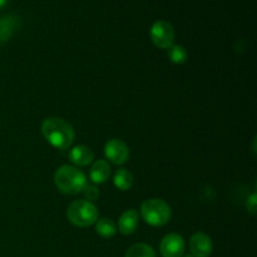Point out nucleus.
Here are the masks:
<instances>
[{
    "mask_svg": "<svg viewBox=\"0 0 257 257\" xmlns=\"http://www.w3.org/2000/svg\"><path fill=\"white\" fill-rule=\"evenodd\" d=\"M42 133L48 143L60 151L69 150L75 137L72 124L59 117H49L43 120Z\"/></svg>",
    "mask_w": 257,
    "mask_h": 257,
    "instance_id": "obj_1",
    "label": "nucleus"
},
{
    "mask_svg": "<svg viewBox=\"0 0 257 257\" xmlns=\"http://www.w3.org/2000/svg\"><path fill=\"white\" fill-rule=\"evenodd\" d=\"M54 183L60 192L65 195H77L87 186L84 173L73 166H62L54 175Z\"/></svg>",
    "mask_w": 257,
    "mask_h": 257,
    "instance_id": "obj_2",
    "label": "nucleus"
},
{
    "mask_svg": "<svg viewBox=\"0 0 257 257\" xmlns=\"http://www.w3.org/2000/svg\"><path fill=\"white\" fill-rule=\"evenodd\" d=\"M141 215L148 225L153 227L165 226L171 220L172 211L170 205L160 198H151L141 206Z\"/></svg>",
    "mask_w": 257,
    "mask_h": 257,
    "instance_id": "obj_3",
    "label": "nucleus"
},
{
    "mask_svg": "<svg viewBox=\"0 0 257 257\" xmlns=\"http://www.w3.org/2000/svg\"><path fill=\"white\" fill-rule=\"evenodd\" d=\"M67 217L77 227H89L98 220V208L87 200H77L67 210Z\"/></svg>",
    "mask_w": 257,
    "mask_h": 257,
    "instance_id": "obj_4",
    "label": "nucleus"
},
{
    "mask_svg": "<svg viewBox=\"0 0 257 257\" xmlns=\"http://www.w3.org/2000/svg\"><path fill=\"white\" fill-rule=\"evenodd\" d=\"M151 39L160 49H168L175 42V29L166 20H157L151 28Z\"/></svg>",
    "mask_w": 257,
    "mask_h": 257,
    "instance_id": "obj_5",
    "label": "nucleus"
},
{
    "mask_svg": "<svg viewBox=\"0 0 257 257\" xmlns=\"http://www.w3.org/2000/svg\"><path fill=\"white\" fill-rule=\"evenodd\" d=\"M104 155L114 165H124L130 158V148L123 141L112 138L105 143Z\"/></svg>",
    "mask_w": 257,
    "mask_h": 257,
    "instance_id": "obj_6",
    "label": "nucleus"
},
{
    "mask_svg": "<svg viewBox=\"0 0 257 257\" xmlns=\"http://www.w3.org/2000/svg\"><path fill=\"white\" fill-rule=\"evenodd\" d=\"M185 248V240L178 233H168L160 243L161 255L163 257H182Z\"/></svg>",
    "mask_w": 257,
    "mask_h": 257,
    "instance_id": "obj_7",
    "label": "nucleus"
},
{
    "mask_svg": "<svg viewBox=\"0 0 257 257\" xmlns=\"http://www.w3.org/2000/svg\"><path fill=\"white\" fill-rule=\"evenodd\" d=\"M190 248L195 257H208L212 253L213 245L210 236L203 232H197L191 237Z\"/></svg>",
    "mask_w": 257,
    "mask_h": 257,
    "instance_id": "obj_8",
    "label": "nucleus"
},
{
    "mask_svg": "<svg viewBox=\"0 0 257 257\" xmlns=\"http://www.w3.org/2000/svg\"><path fill=\"white\" fill-rule=\"evenodd\" d=\"M68 158H69V161L73 165L84 167V166H88L89 163H92V161L94 160V153L87 146L78 145L68 152Z\"/></svg>",
    "mask_w": 257,
    "mask_h": 257,
    "instance_id": "obj_9",
    "label": "nucleus"
},
{
    "mask_svg": "<svg viewBox=\"0 0 257 257\" xmlns=\"http://www.w3.org/2000/svg\"><path fill=\"white\" fill-rule=\"evenodd\" d=\"M140 223V215L135 208L127 210L122 213L118 221V230L122 235H132L138 227Z\"/></svg>",
    "mask_w": 257,
    "mask_h": 257,
    "instance_id": "obj_10",
    "label": "nucleus"
},
{
    "mask_svg": "<svg viewBox=\"0 0 257 257\" xmlns=\"http://www.w3.org/2000/svg\"><path fill=\"white\" fill-rule=\"evenodd\" d=\"M19 18L15 15H5L0 18V44L8 42L19 28Z\"/></svg>",
    "mask_w": 257,
    "mask_h": 257,
    "instance_id": "obj_11",
    "label": "nucleus"
},
{
    "mask_svg": "<svg viewBox=\"0 0 257 257\" xmlns=\"http://www.w3.org/2000/svg\"><path fill=\"white\" fill-rule=\"evenodd\" d=\"M110 166L108 165L107 161L99 160L94 162L92 168L89 170V178L93 183L95 185H100L108 181L110 176Z\"/></svg>",
    "mask_w": 257,
    "mask_h": 257,
    "instance_id": "obj_12",
    "label": "nucleus"
},
{
    "mask_svg": "<svg viewBox=\"0 0 257 257\" xmlns=\"http://www.w3.org/2000/svg\"><path fill=\"white\" fill-rule=\"evenodd\" d=\"M133 182H135L133 175L125 168L117 170L113 177V183L119 191H128L133 186Z\"/></svg>",
    "mask_w": 257,
    "mask_h": 257,
    "instance_id": "obj_13",
    "label": "nucleus"
},
{
    "mask_svg": "<svg viewBox=\"0 0 257 257\" xmlns=\"http://www.w3.org/2000/svg\"><path fill=\"white\" fill-rule=\"evenodd\" d=\"M95 232L103 238H110L117 232V226L110 218H100L95 222Z\"/></svg>",
    "mask_w": 257,
    "mask_h": 257,
    "instance_id": "obj_14",
    "label": "nucleus"
},
{
    "mask_svg": "<svg viewBox=\"0 0 257 257\" xmlns=\"http://www.w3.org/2000/svg\"><path fill=\"white\" fill-rule=\"evenodd\" d=\"M124 257H156V252L147 243H136L128 248Z\"/></svg>",
    "mask_w": 257,
    "mask_h": 257,
    "instance_id": "obj_15",
    "label": "nucleus"
},
{
    "mask_svg": "<svg viewBox=\"0 0 257 257\" xmlns=\"http://www.w3.org/2000/svg\"><path fill=\"white\" fill-rule=\"evenodd\" d=\"M168 52V58L172 63L175 64H183V63L187 60V50L185 49V47L178 44H172L170 48L167 49Z\"/></svg>",
    "mask_w": 257,
    "mask_h": 257,
    "instance_id": "obj_16",
    "label": "nucleus"
},
{
    "mask_svg": "<svg viewBox=\"0 0 257 257\" xmlns=\"http://www.w3.org/2000/svg\"><path fill=\"white\" fill-rule=\"evenodd\" d=\"M82 192L84 193L85 198H87V201H89V202L99 198V191H98V188L93 185H88L87 183V186H85L84 190H83Z\"/></svg>",
    "mask_w": 257,
    "mask_h": 257,
    "instance_id": "obj_17",
    "label": "nucleus"
},
{
    "mask_svg": "<svg viewBox=\"0 0 257 257\" xmlns=\"http://www.w3.org/2000/svg\"><path fill=\"white\" fill-rule=\"evenodd\" d=\"M256 207H257V196H256V193H252V195L247 198V202H246V208H247L248 212H251L252 215H255Z\"/></svg>",
    "mask_w": 257,
    "mask_h": 257,
    "instance_id": "obj_18",
    "label": "nucleus"
},
{
    "mask_svg": "<svg viewBox=\"0 0 257 257\" xmlns=\"http://www.w3.org/2000/svg\"><path fill=\"white\" fill-rule=\"evenodd\" d=\"M7 3H8V0H0V8L5 7V4H7Z\"/></svg>",
    "mask_w": 257,
    "mask_h": 257,
    "instance_id": "obj_19",
    "label": "nucleus"
},
{
    "mask_svg": "<svg viewBox=\"0 0 257 257\" xmlns=\"http://www.w3.org/2000/svg\"><path fill=\"white\" fill-rule=\"evenodd\" d=\"M185 257H195L193 255H187V256H185Z\"/></svg>",
    "mask_w": 257,
    "mask_h": 257,
    "instance_id": "obj_20",
    "label": "nucleus"
}]
</instances>
